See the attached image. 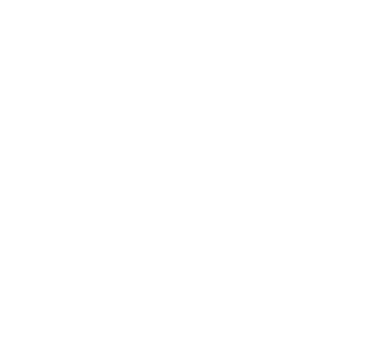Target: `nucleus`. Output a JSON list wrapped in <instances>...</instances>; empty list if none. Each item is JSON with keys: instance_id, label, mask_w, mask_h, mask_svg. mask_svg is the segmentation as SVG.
Segmentation results:
<instances>
[]
</instances>
